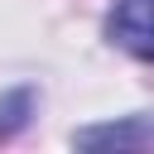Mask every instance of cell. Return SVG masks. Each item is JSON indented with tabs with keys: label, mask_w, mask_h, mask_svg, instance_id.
Here are the masks:
<instances>
[{
	"label": "cell",
	"mask_w": 154,
	"mask_h": 154,
	"mask_svg": "<svg viewBox=\"0 0 154 154\" xmlns=\"http://www.w3.org/2000/svg\"><path fill=\"white\" fill-rule=\"evenodd\" d=\"M106 34L130 58L154 63V0H116V10L106 19Z\"/></svg>",
	"instance_id": "cell-1"
}]
</instances>
